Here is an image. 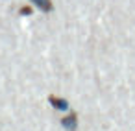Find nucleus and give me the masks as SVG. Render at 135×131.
<instances>
[{
  "instance_id": "nucleus-1",
  "label": "nucleus",
  "mask_w": 135,
  "mask_h": 131,
  "mask_svg": "<svg viewBox=\"0 0 135 131\" xmlns=\"http://www.w3.org/2000/svg\"><path fill=\"white\" fill-rule=\"evenodd\" d=\"M61 124H63V128H65V129H68V131H76V128H78V116H76V113H70L68 116L61 118Z\"/></svg>"
},
{
  "instance_id": "nucleus-2",
  "label": "nucleus",
  "mask_w": 135,
  "mask_h": 131,
  "mask_svg": "<svg viewBox=\"0 0 135 131\" xmlns=\"http://www.w3.org/2000/svg\"><path fill=\"white\" fill-rule=\"evenodd\" d=\"M48 102L56 107V109H59V111H67V109H68V102L65 100V98H59V96L50 94V96H48Z\"/></svg>"
},
{
  "instance_id": "nucleus-3",
  "label": "nucleus",
  "mask_w": 135,
  "mask_h": 131,
  "mask_svg": "<svg viewBox=\"0 0 135 131\" xmlns=\"http://www.w3.org/2000/svg\"><path fill=\"white\" fill-rule=\"evenodd\" d=\"M32 2H34L41 11H52V7H54L52 0H32Z\"/></svg>"
},
{
  "instance_id": "nucleus-4",
  "label": "nucleus",
  "mask_w": 135,
  "mask_h": 131,
  "mask_svg": "<svg viewBox=\"0 0 135 131\" xmlns=\"http://www.w3.org/2000/svg\"><path fill=\"white\" fill-rule=\"evenodd\" d=\"M20 15H32V7H28V6L20 7Z\"/></svg>"
}]
</instances>
